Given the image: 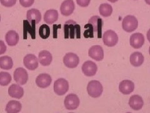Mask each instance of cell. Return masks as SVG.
Wrapping results in <instances>:
<instances>
[{"label":"cell","instance_id":"13","mask_svg":"<svg viewBox=\"0 0 150 113\" xmlns=\"http://www.w3.org/2000/svg\"><path fill=\"white\" fill-rule=\"evenodd\" d=\"M144 43V36L142 34L136 33L131 36L129 39L130 45L134 49H140Z\"/></svg>","mask_w":150,"mask_h":113},{"label":"cell","instance_id":"37","mask_svg":"<svg viewBox=\"0 0 150 113\" xmlns=\"http://www.w3.org/2000/svg\"><path fill=\"white\" fill-rule=\"evenodd\" d=\"M144 1H145V2L146 3V4L150 5V0H144Z\"/></svg>","mask_w":150,"mask_h":113},{"label":"cell","instance_id":"30","mask_svg":"<svg viewBox=\"0 0 150 113\" xmlns=\"http://www.w3.org/2000/svg\"><path fill=\"white\" fill-rule=\"evenodd\" d=\"M0 2L3 6L5 7H12L16 3V0H0Z\"/></svg>","mask_w":150,"mask_h":113},{"label":"cell","instance_id":"11","mask_svg":"<svg viewBox=\"0 0 150 113\" xmlns=\"http://www.w3.org/2000/svg\"><path fill=\"white\" fill-rule=\"evenodd\" d=\"M38 60L33 54H28L23 59L24 65L30 70H34L38 67Z\"/></svg>","mask_w":150,"mask_h":113},{"label":"cell","instance_id":"12","mask_svg":"<svg viewBox=\"0 0 150 113\" xmlns=\"http://www.w3.org/2000/svg\"><path fill=\"white\" fill-rule=\"evenodd\" d=\"M88 55L96 61H101L104 58V51L100 45H94L89 49Z\"/></svg>","mask_w":150,"mask_h":113},{"label":"cell","instance_id":"17","mask_svg":"<svg viewBox=\"0 0 150 113\" xmlns=\"http://www.w3.org/2000/svg\"><path fill=\"white\" fill-rule=\"evenodd\" d=\"M8 94L11 97L20 99L24 95V90L18 84H13L8 89Z\"/></svg>","mask_w":150,"mask_h":113},{"label":"cell","instance_id":"34","mask_svg":"<svg viewBox=\"0 0 150 113\" xmlns=\"http://www.w3.org/2000/svg\"><path fill=\"white\" fill-rule=\"evenodd\" d=\"M6 50V46L4 42L2 40H0V55H2L5 53Z\"/></svg>","mask_w":150,"mask_h":113},{"label":"cell","instance_id":"4","mask_svg":"<svg viewBox=\"0 0 150 113\" xmlns=\"http://www.w3.org/2000/svg\"><path fill=\"white\" fill-rule=\"evenodd\" d=\"M69 89V83L67 80L60 78L54 83V91L58 96H63L67 93Z\"/></svg>","mask_w":150,"mask_h":113},{"label":"cell","instance_id":"8","mask_svg":"<svg viewBox=\"0 0 150 113\" xmlns=\"http://www.w3.org/2000/svg\"><path fill=\"white\" fill-rule=\"evenodd\" d=\"M63 63L68 68H76L79 63V56L74 53H68L64 56Z\"/></svg>","mask_w":150,"mask_h":113},{"label":"cell","instance_id":"25","mask_svg":"<svg viewBox=\"0 0 150 113\" xmlns=\"http://www.w3.org/2000/svg\"><path fill=\"white\" fill-rule=\"evenodd\" d=\"M13 66V62L10 56L5 55L0 57V68L4 70H9Z\"/></svg>","mask_w":150,"mask_h":113},{"label":"cell","instance_id":"36","mask_svg":"<svg viewBox=\"0 0 150 113\" xmlns=\"http://www.w3.org/2000/svg\"><path fill=\"white\" fill-rule=\"evenodd\" d=\"M109 1H110L111 3H115V2H116V1H118V0H108Z\"/></svg>","mask_w":150,"mask_h":113},{"label":"cell","instance_id":"32","mask_svg":"<svg viewBox=\"0 0 150 113\" xmlns=\"http://www.w3.org/2000/svg\"><path fill=\"white\" fill-rule=\"evenodd\" d=\"M91 0H76L77 4L81 7H87L90 3Z\"/></svg>","mask_w":150,"mask_h":113},{"label":"cell","instance_id":"35","mask_svg":"<svg viewBox=\"0 0 150 113\" xmlns=\"http://www.w3.org/2000/svg\"><path fill=\"white\" fill-rule=\"evenodd\" d=\"M147 39L150 43V29L147 32Z\"/></svg>","mask_w":150,"mask_h":113},{"label":"cell","instance_id":"38","mask_svg":"<svg viewBox=\"0 0 150 113\" xmlns=\"http://www.w3.org/2000/svg\"><path fill=\"white\" fill-rule=\"evenodd\" d=\"M149 55H150V46H149Z\"/></svg>","mask_w":150,"mask_h":113},{"label":"cell","instance_id":"27","mask_svg":"<svg viewBox=\"0 0 150 113\" xmlns=\"http://www.w3.org/2000/svg\"><path fill=\"white\" fill-rule=\"evenodd\" d=\"M11 76L8 72H0V85L2 86H6L11 82Z\"/></svg>","mask_w":150,"mask_h":113},{"label":"cell","instance_id":"14","mask_svg":"<svg viewBox=\"0 0 150 113\" xmlns=\"http://www.w3.org/2000/svg\"><path fill=\"white\" fill-rule=\"evenodd\" d=\"M74 8L75 5L73 0H65L60 6V11L63 15L68 16L73 13Z\"/></svg>","mask_w":150,"mask_h":113},{"label":"cell","instance_id":"10","mask_svg":"<svg viewBox=\"0 0 150 113\" xmlns=\"http://www.w3.org/2000/svg\"><path fill=\"white\" fill-rule=\"evenodd\" d=\"M96 64L90 60H88L82 65V72L87 77L94 76L97 72Z\"/></svg>","mask_w":150,"mask_h":113},{"label":"cell","instance_id":"3","mask_svg":"<svg viewBox=\"0 0 150 113\" xmlns=\"http://www.w3.org/2000/svg\"><path fill=\"white\" fill-rule=\"evenodd\" d=\"M138 26V20L135 16L132 15H128L123 19L122 26L123 29L128 33L134 31Z\"/></svg>","mask_w":150,"mask_h":113},{"label":"cell","instance_id":"23","mask_svg":"<svg viewBox=\"0 0 150 113\" xmlns=\"http://www.w3.org/2000/svg\"><path fill=\"white\" fill-rule=\"evenodd\" d=\"M26 18L30 22L34 21L36 24H38L41 20V14L38 9L32 8L27 11Z\"/></svg>","mask_w":150,"mask_h":113},{"label":"cell","instance_id":"19","mask_svg":"<svg viewBox=\"0 0 150 113\" xmlns=\"http://www.w3.org/2000/svg\"><path fill=\"white\" fill-rule=\"evenodd\" d=\"M39 62L43 66H48L51 64L53 60V56L50 51L42 50L38 55Z\"/></svg>","mask_w":150,"mask_h":113},{"label":"cell","instance_id":"26","mask_svg":"<svg viewBox=\"0 0 150 113\" xmlns=\"http://www.w3.org/2000/svg\"><path fill=\"white\" fill-rule=\"evenodd\" d=\"M99 12L101 16L108 17L112 13V8L109 4L103 3L101 4L99 7Z\"/></svg>","mask_w":150,"mask_h":113},{"label":"cell","instance_id":"16","mask_svg":"<svg viewBox=\"0 0 150 113\" xmlns=\"http://www.w3.org/2000/svg\"><path fill=\"white\" fill-rule=\"evenodd\" d=\"M134 82L129 81V80H125V81H121L119 85L120 91L125 95H128V94H131L134 91Z\"/></svg>","mask_w":150,"mask_h":113},{"label":"cell","instance_id":"2","mask_svg":"<svg viewBox=\"0 0 150 113\" xmlns=\"http://www.w3.org/2000/svg\"><path fill=\"white\" fill-rule=\"evenodd\" d=\"M103 87L100 82L98 81H91L87 86V92L89 96L93 98L99 97L101 96Z\"/></svg>","mask_w":150,"mask_h":113},{"label":"cell","instance_id":"5","mask_svg":"<svg viewBox=\"0 0 150 113\" xmlns=\"http://www.w3.org/2000/svg\"><path fill=\"white\" fill-rule=\"evenodd\" d=\"M88 23H90L93 28L94 34H96L98 39L102 37V27L103 22L102 19L98 16H92L88 21Z\"/></svg>","mask_w":150,"mask_h":113},{"label":"cell","instance_id":"1","mask_svg":"<svg viewBox=\"0 0 150 113\" xmlns=\"http://www.w3.org/2000/svg\"><path fill=\"white\" fill-rule=\"evenodd\" d=\"M65 39H80L81 28L78 23L72 20L67 21L64 25Z\"/></svg>","mask_w":150,"mask_h":113},{"label":"cell","instance_id":"15","mask_svg":"<svg viewBox=\"0 0 150 113\" xmlns=\"http://www.w3.org/2000/svg\"><path fill=\"white\" fill-rule=\"evenodd\" d=\"M51 82L52 78L48 74H41L36 79V84L40 88H46L49 87Z\"/></svg>","mask_w":150,"mask_h":113},{"label":"cell","instance_id":"9","mask_svg":"<svg viewBox=\"0 0 150 113\" xmlns=\"http://www.w3.org/2000/svg\"><path fill=\"white\" fill-rule=\"evenodd\" d=\"M14 79L20 85H25L28 80V74L26 70L22 67L17 68L14 72Z\"/></svg>","mask_w":150,"mask_h":113},{"label":"cell","instance_id":"31","mask_svg":"<svg viewBox=\"0 0 150 113\" xmlns=\"http://www.w3.org/2000/svg\"><path fill=\"white\" fill-rule=\"evenodd\" d=\"M35 0H20V3L21 5L25 8L30 7L33 4Z\"/></svg>","mask_w":150,"mask_h":113},{"label":"cell","instance_id":"18","mask_svg":"<svg viewBox=\"0 0 150 113\" xmlns=\"http://www.w3.org/2000/svg\"><path fill=\"white\" fill-rule=\"evenodd\" d=\"M144 102L142 97L139 95H133L129 99V105L135 111L140 110L143 107Z\"/></svg>","mask_w":150,"mask_h":113},{"label":"cell","instance_id":"41","mask_svg":"<svg viewBox=\"0 0 150 113\" xmlns=\"http://www.w3.org/2000/svg\"><path fill=\"white\" fill-rule=\"evenodd\" d=\"M70 113H73V112H70Z\"/></svg>","mask_w":150,"mask_h":113},{"label":"cell","instance_id":"20","mask_svg":"<svg viewBox=\"0 0 150 113\" xmlns=\"http://www.w3.org/2000/svg\"><path fill=\"white\" fill-rule=\"evenodd\" d=\"M58 19V12L56 9H49L44 15V21L47 24H53Z\"/></svg>","mask_w":150,"mask_h":113},{"label":"cell","instance_id":"24","mask_svg":"<svg viewBox=\"0 0 150 113\" xmlns=\"http://www.w3.org/2000/svg\"><path fill=\"white\" fill-rule=\"evenodd\" d=\"M21 104L16 101H10L6 106L7 113H18L21 110Z\"/></svg>","mask_w":150,"mask_h":113},{"label":"cell","instance_id":"6","mask_svg":"<svg viewBox=\"0 0 150 113\" xmlns=\"http://www.w3.org/2000/svg\"><path fill=\"white\" fill-rule=\"evenodd\" d=\"M104 44L108 46L112 47L115 46L118 41V36L116 33L111 30H107L103 36Z\"/></svg>","mask_w":150,"mask_h":113},{"label":"cell","instance_id":"39","mask_svg":"<svg viewBox=\"0 0 150 113\" xmlns=\"http://www.w3.org/2000/svg\"><path fill=\"white\" fill-rule=\"evenodd\" d=\"M0 21H1V16H0Z\"/></svg>","mask_w":150,"mask_h":113},{"label":"cell","instance_id":"28","mask_svg":"<svg viewBox=\"0 0 150 113\" xmlns=\"http://www.w3.org/2000/svg\"><path fill=\"white\" fill-rule=\"evenodd\" d=\"M39 34L43 39H46L50 36V28L47 25H42L39 29Z\"/></svg>","mask_w":150,"mask_h":113},{"label":"cell","instance_id":"40","mask_svg":"<svg viewBox=\"0 0 150 113\" xmlns=\"http://www.w3.org/2000/svg\"><path fill=\"white\" fill-rule=\"evenodd\" d=\"M126 113H131V112H126Z\"/></svg>","mask_w":150,"mask_h":113},{"label":"cell","instance_id":"22","mask_svg":"<svg viewBox=\"0 0 150 113\" xmlns=\"http://www.w3.org/2000/svg\"><path fill=\"white\" fill-rule=\"evenodd\" d=\"M5 39L7 44L10 46H15L20 40V36L14 30H10L7 32L5 36Z\"/></svg>","mask_w":150,"mask_h":113},{"label":"cell","instance_id":"29","mask_svg":"<svg viewBox=\"0 0 150 113\" xmlns=\"http://www.w3.org/2000/svg\"><path fill=\"white\" fill-rule=\"evenodd\" d=\"M84 28H86V30L84 33V36L86 38H93L94 37V32H93V28L90 23H88L85 26Z\"/></svg>","mask_w":150,"mask_h":113},{"label":"cell","instance_id":"7","mask_svg":"<svg viewBox=\"0 0 150 113\" xmlns=\"http://www.w3.org/2000/svg\"><path fill=\"white\" fill-rule=\"evenodd\" d=\"M64 106L68 110H74L77 109L79 105V99L74 94H69L64 99Z\"/></svg>","mask_w":150,"mask_h":113},{"label":"cell","instance_id":"33","mask_svg":"<svg viewBox=\"0 0 150 113\" xmlns=\"http://www.w3.org/2000/svg\"><path fill=\"white\" fill-rule=\"evenodd\" d=\"M35 25H34L33 26V27H31V28H30V34H31V36H33V38H34V36H35V27H34ZM24 26H25V28H29V26H30L29 21H25H25H24ZM29 30H30V29H29Z\"/></svg>","mask_w":150,"mask_h":113},{"label":"cell","instance_id":"21","mask_svg":"<svg viewBox=\"0 0 150 113\" xmlns=\"http://www.w3.org/2000/svg\"><path fill=\"white\" fill-rule=\"evenodd\" d=\"M144 58L143 55L139 51H136V52L133 53L130 55L129 57V62L131 64L136 67L142 65L144 62Z\"/></svg>","mask_w":150,"mask_h":113}]
</instances>
